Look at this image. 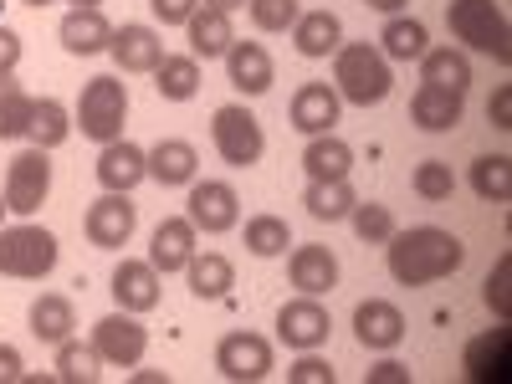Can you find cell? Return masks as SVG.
Wrapping results in <instances>:
<instances>
[{
    "instance_id": "cell-12",
    "label": "cell",
    "mask_w": 512,
    "mask_h": 384,
    "mask_svg": "<svg viewBox=\"0 0 512 384\" xmlns=\"http://www.w3.org/2000/svg\"><path fill=\"white\" fill-rule=\"evenodd\" d=\"M328 333H333V313L318 303V297H308V292H297L292 303H282L277 308V338L287 349H323L328 344Z\"/></svg>"
},
{
    "instance_id": "cell-52",
    "label": "cell",
    "mask_w": 512,
    "mask_h": 384,
    "mask_svg": "<svg viewBox=\"0 0 512 384\" xmlns=\"http://www.w3.org/2000/svg\"><path fill=\"white\" fill-rule=\"evenodd\" d=\"M21 6H36L41 11V6H52V0H21Z\"/></svg>"
},
{
    "instance_id": "cell-8",
    "label": "cell",
    "mask_w": 512,
    "mask_h": 384,
    "mask_svg": "<svg viewBox=\"0 0 512 384\" xmlns=\"http://www.w3.org/2000/svg\"><path fill=\"white\" fill-rule=\"evenodd\" d=\"M185 216L195 231L205 236H226L241 226V195L231 180H190V200H185Z\"/></svg>"
},
{
    "instance_id": "cell-18",
    "label": "cell",
    "mask_w": 512,
    "mask_h": 384,
    "mask_svg": "<svg viewBox=\"0 0 512 384\" xmlns=\"http://www.w3.org/2000/svg\"><path fill=\"white\" fill-rule=\"evenodd\" d=\"M226 72H231V88L246 93V98L272 93V82H277V62H272V52L262 47V41H231Z\"/></svg>"
},
{
    "instance_id": "cell-9",
    "label": "cell",
    "mask_w": 512,
    "mask_h": 384,
    "mask_svg": "<svg viewBox=\"0 0 512 384\" xmlns=\"http://www.w3.org/2000/svg\"><path fill=\"white\" fill-rule=\"evenodd\" d=\"M93 349L103 354V364L113 369H139L149 354V328L139 323V313H108L93 323Z\"/></svg>"
},
{
    "instance_id": "cell-17",
    "label": "cell",
    "mask_w": 512,
    "mask_h": 384,
    "mask_svg": "<svg viewBox=\"0 0 512 384\" xmlns=\"http://www.w3.org/2000/svg\"><path fill=\"white\" fill-rule=\"evenodd\" d=\"M108 57L118 62V72H154V67L164 62V36H159L154 26L123 21V26H113Z\"/></svg>"
},
{
    "instance_id": "cell-3",
    "label": "cell",
    "mask_w": 512,
    "mask_h": 384,
    "mask_svg": "<svg viewBox=\"0 0 512 384\" xmlns=\"http://www.w3.org/2000/svg\"><path fill=\"white\" fill-rule=\"evenodd\" d=\"M446 26L461 41V52H482L492 62H512V31L497 0H451L446 6Z\"/></svg>"
},
{
    "instance_id": "cell-26",
    "label": "cell",
    "mask_w": 512,
    "mask_h": 384,
    "mask_svg": "<svg viewBox=\"0 0 512 384\" xmlns=\"http://www.w3.org/2000/svg\"><path fill=\"white\" fill-rule=\"evenodd\" d=\"M185 36H190V57H195V62H216V57H226V52H231L236 26H231V16H226V11L200 6V11L185 21Z\"/></svg>"
},
{
    "instance_id": "cell-11",
    "label": "cell",
    "mask_w": 512,
    "mask_h": 384,
    "mask_svg": "<svg viewBox=\"0 0 512 384\" xmlns=\"http://www.w3.org/2000/svg\"><path fill=\"white\" fill-rule=\"evenodd\" d=\"M134 226H139V205L118 195V190H103L93 205H88V216H82V231H88V241L98 251H118L134 241Z\"/></svg>"
},
{
    "instance_id": "cell-27",
    "label": "cell",
    "mask_w": 512,
    "mask_h": 384,
    "mask_svg": "<svg viewBox=\"0 0 512 384\" xmlns=\"http://www.w3.org/2000/svg\"><path fill=\"white\" fill-rule=\"evenodd\" d=\"M185 277H190V292L200 297V303H216V297H226L236 287V267H231V256H221V251H195Z\"/></svg>"
},
{
    "instance_id": "cell-24",
    "label": "cell",
    "mask_w": 512,
    "mask_h": 384,
    "mask_svg": "<svg viewBox=\"0 0 512 384\" xmlns=\"http://www.w3.org/2000/svg\"><path fill=\"white\" fill-rule=\"evenodd\" d=\"M287 277L297 292H308V297H323L338 287V256L328 246H292L287 256Z\"/></svg>"
},
{
    "instance_id": "cell-19",
    "label": "cell",
    "mask_w": 512,
    "mask_h": 384,
    "mask_svg": "<svg viewBox=\"0 0 512 384\" xmlns=\"http://www.w3.org/2000/svg\"><path fill=\"white\" fill-rule=\"evenodd\" d=\"M338 113H344V98L333 93V82H303V88L292 93V128H297L303 139L333 134Z\"/></svg>"
},
{
    "instance_id": "cell-5",
    "label": "cell",
    "mask_w": 512,
    "mask_h": 384,
    "mask_svg": "<svg viewBox=\"0 0 512 384\" xmlns=\"http://www.w3.org/2000/svg\"><path fill=\"white\" fill-rule=\"evenodd\" d=\"M57 236L47 226H0V277H16V282H41V277H52L57 267Z\"/></svg>"
},
{
    "instance_id": "cell-15",
    "label": "cell",
    "mask_w": 512,
    "mask_h": 384,
    "mask_svg": "<svg viewBox=\"0 0 512 384\" xmlns=\"http://www.w3.org/2000/svg\"><path fill=\"white\" fill-rule=\"evenodd\" d=\"M93 175L103 190H118V195H134V185L149 180V154L128 139H113V144H98V164Z\"/></svg>"
},
{
    "instance_id": "cell-22",
    "label": "cell",
    "mask_w": 512,
    "mask_h": 384,
    "mask_svg": "<svg viewBox=\"0 0 512 384\" xmlns=\"http://www.w3.org/2000/svg\"><path fill=\"white\" fill-rule=\"evenodd\" d=\"M195 226H190V216H164L159 226H154V236H149V262L159 267V277H169V272H185L190 267V256H195Z\"/></svg>"
},
{
    "instance_id": "cell-23",
    "label": "cell",
    "mask_w": 512,
    "mask_h": 384,
    "mask_svg": "<svg viewBox=\"0 0 512 384\" xmlns=\"http://www.w3.org/2000/svg\"><path fill=\"white\" fill-rule=\"evenodd\" d=\"M149 154V180L164 185V190H175V185H190L200 180V149L190 139H159Z\"/></svg>"
},
{
    "instance_id": "cell-39",
    "label": "cell",
    "mask_w": 512,
    "mask_h": 384,
    "mask_svg": "<svg viewBox=\"0 0 512 384\" xmlns=\"http://www.w3.org/2000/svg\"><path fill=\"white\" fill-rule=\"evenodd\" d=\"M287 246H292V231H287L282 216H272V210H267V216H251L246 221V251L251 256H262V262H267V256H287Z\"/></svg>"
},
{
    "instance_id": "cell-45",
    "label": "cell",
    "mask_w": 512,
    "mask_h": 384,
    "mask_svg": "<svg viewBox=\"0 0 512 384\" xmlns=\"http://www.w3.org/2000/svg\"><path fill=\"white\" fill-rule=\"evenodd\" d=\"M16 67H21V36L0 21V77H16Z\"/></svg>"
},
{
    "instance_id": "cell-51",
    "label": "cell",
    "mask_w": 512,
    "mask_h": 384,
    "mask_svg": "<svg viewBox=\"0 0 512 384\" xmlns=\"http://www.w3.org/2000/svg\"><path fill=\"white\" fill-rule=\"evenodd\" d=\"M134 379H139V384H169V379H164V374H159V369H139V374H134Z\"/></svg>"
},
{
    "instance_id": "cell-20",
    "label": "cell",
    "mask_w": 512,
    "mask_h": 384,
    "mask_svg": "<svg viewBox=\"0 0 512 384\" xmlns=\"http://www.w3.org/2000/svg\"><path fill=\"white\" fill-rule=\"evenodd\" d=\"M466 118V93L436 88V82H420L410 98V123L420 134H451V128Z\"/></svg>"
},
{
    "instance_id": "cell-42",
    "label": "cell",
    "mask_w": 512,
    "mask_h": 384,
    "mask_svg": "<svg viewBox=\"0 0 512 384\" xmlns=\"http://www.w3.org/2000/svg\"><path fill=\"white\" fill-rule=\"evenodd\" d=\"M507 277H512V256H497V267L487 272V282H482V297H487V308L507 323V313H512V292H507Z\"/></svg>"
},
{
    "instance_id": "cell-55",
    "label": "cell",
    "mask_w": 512,
    "mask_h": 384,
    "mask_svg": "<svg viewBox=\"0 0 512 384\" xmlns=\"http://www.w3.org/2000/svg\"><path fill=\"white\" fill-rule=\"evenodd\" d=\"M0 11H6V0H0Z\"/></svg>"
},
{
    "instance_id": "cell-21",
    "label": "cell",
    "mask_w": 512,
    "mask_h": 384,
    "mask_svg": "<svg viewBox=\"0 0 512 384\" xmlns=\"http://www.w3.org/2000/svg\"><path fill=\"white\" fill-rule=\"evenodd\" d=\"M62 52H72V57H98V52H108V41H113V21L103 16V6H72L67 16H62Z\"/></svg>"
},
{
    "instance_id": "cell-33",
    "label": "cell",
    "mask_w": 512,
    "mask_h": 384,
    "mask_svg": "<svg viewBox=\"0 0 512 384\" xmlns=\"http://www.w3.org/2000/svg\"><path fill=\"white\" fill-rule=\"evenodd\" d=\"M354 185L349 180H308V190H303V205H308V216L313 221H349V210H354Z\"/></svg>"
},
{
    "instance_id": "cell-30",
    "label": "cell",
    "mask_w": 512,
    "mask_h": 384,
    "mask_svg": "<svg viewBox=\"0 0 512 384\" xmlns=\"http://www.w3.org/2000/svg\"><path fill=\"white\" fill-rule=\"evenodd\" d=\"M154 88L164 103H190L200 93V62L190 52H164V62L154 67Z\"/></svg>"
},
{
    "instance_id": "cell-46",
    "label": "cell",
    "mask_w": 512,
    "mask_h": 384,
    "mask_svg": "<svg viewBox=\"0 0 512 384\" xmlns=\"http://www.w3.org/2000/svg\"><path fill=\"white\" fill-rule=\"evenodd\" d=\"M26 379V359L16 344H0V384H21Z\"/></svg>"
},
{
    "instance_id": "cell-48",
    "label": "cell",
    "mask_w": 512,
    "mask_h": 384,
    "mask_svg": "<svg viewBox=\"0 0 512 384\" xmlns=\"http://www.w3.org/2000/svg\"><path fill=\"white\" fill-rule=\"evenodd\" d=\"M487 123H492V128H512V88H497V93H492Z\"/></svg>"
},
{
    "instance_id": "cell-37",
    "label": "cell",
    "mask_w": 512,
    "mask_h": 384,
    "mask_svg": "<svg viewBox=\"0 0 512 384\" xmlns=\"http://www.w3.org/2000/svg\"><path fill=\"white\" fill-rule=\"evenodd\" d=\"M472 190L492 205H507L512 200V159L507 154H482L472 164Z\"/></svg>"
},
{
    "instance_id": "cell-10",
    "label": "cell",
    "mask_w": 512,
    "mask_h": 384,
    "mask_svg": "<svg viewBox=\"0 0 512 384\" xmlns=\"http://www.w3.org/2000/svg\"><path fill=\"white\" fill-rule=\"evenodd\" d=\"M216 369L231 379V384H262L277 364H272V338L251 333V328H236L216 344Z\"/></svg>"
},
{
    "instance_id": "cell-43",
    "label": "cell",
    "mask_w": 512,
    "mask_h": 384,
    "mask_svg": "<svg viewBox=\"0 0 512 384\" xmlns=\"http://www.w3.org/2000/svg\"><path fill=\"white\" fill-rule=\"evenodd\" d=\"M338 374H333V364L318 354V349H303L297 354V364L287 369V384H333Z\"/></svg>"
},
{
    "instance_id": "cell-25",
    "label": "cell",
    "mask_w": 512,
    "mask_h": 384,
    "mask_svg": "<svg viewBox=\"0 0 512 384\" xmlns=\"http://www.w3.org/2000/svg\"><path fill=\"white\" fill-rule=\"evenodd\" d=\"M338 41H344V21H338L328 6L323 11H303L292 21V47H297V57H308V62L333 57Z\"/></svg>"
},
{
    "instance_id": "cell-53",
    "label": "cell",
    "mask_w": 512,
    "mask_h": 384,
    "mask_svg": "<svg viewBox=\"0 0 512 384\" xmlns=\"http://www.w3.org/2000/svg\"><path fill=\"white\" fill-rule=\"evenodd\" d=\"M72 6H103V0H72Z\"/></svg>"
},
{
    "instance_id": "cell-49",
    "label": "cell",
    "mask_w": 512,
    "mask_h": 384,
    "mask_svg": "<svg viewBox=\"0 0 512 384\" xmlns=\"http://www.w3.org/2000/svg\"><path fill=\"white\" fill-rule=\"evenodd\" d=\"M364 6H369V11H379V16H400V11L410 6V0H364Z\"/></svg>"
},
{
    "instance_id": "cell-31",
    "label": "cell",
    "mask_w": 512,
    "mask_h": 384,
    "mask_svg": "<svg viewBox=\"0 0 512 384\" xmlns=\"http://www.w3.org/2000/svg\"><path fill=\"white\" fill-rule=\"evenodd\" d=\"M72 328H77L72 297H62V292H41L36 303H31V333L41 338V344H62V338H72Z\"/></svg>"
},
{
    "instance_id": "cell-4",
    "label": "cell",
    "mask_w": 512,
    "mask_h": 384,
    "mask_svg": "<svg viewBox=\"0 0 512 384\" xmlns=\"http://www.w3.org/2000/svg\"><path fill=\"white\" fill-rule=\"evenodd\" d=\"M123 123H128V82L113 72H98L82 82V98L72 108V128H82V139L113 144L123 139Z\"/></svg>"
},
{
    "instance_id": "cell-41",
    "label": "cell",
    "mask_w": 512,
    "mask_h": 384,
    "mask_svg": "<svg viewBox=\"0 0 512 384\" xmlns=\"http://www.w3.org/2000/svg\"><path fill=\"white\" fill-rule=\"evenodd\" d=\"M246 16H251L256 31L277 36V31H292V21L303 16V6H297V0H246Z\"/></svg>"
},
{
    "instance_id": "cell-6",
    "label": "cell",
    "mask_w": 512,
    "mask_h": 384,
    "mask_svg": "<svg viewBox=\"0 0 512 384\" xmlns=\"http://www.w3.org/2000/svg\"><path fill=\"white\" fill-rule=\"evenodd\" d=\"M210 144H216V154L231 169H251L267 154V134H262V123H256V113L246 103H221L210 113Z\"/></svg>"
},
{
    "instance_id": "cell-50",
    "label": "cell",
    "mask_w": 512,
    "mask_h": 384,
    "mask_svg": "<svg viewBox=\"0 0 512 384\" xmlns=\"http://www.w3.org/2000/svg\"><path fill=\"white\" fill-rule=\"evenodd\" d=\"M200 6H216V11H226V16H236L246 0H200Z\"/></svg>"
},
{
    "instance_id": "cell-36",
    "label": "cell",
    "mask_w": 512,
    "mask_h": 384,
    "mask_svg": "<svg viewBox=\"0 0 512 384\" xmlns=\"http://www.w3.org/2000/svg\"><path fill=\"white\" fill-rule=\"evenodd\" d=\"M36 98L21 88L16 77H0V139H26Z\"/></svg>"
},
{
    "instance_id": "cell-16",
    "label": "cell",
    "mask_w": 512,
    "mask_h": 384,
    "mask_svg": "<svg viewBox=\"0 0 512 384\" xmlns=\"http://www.w3.org/2000/svg\"><path fill=\"white\" fill-rule=\"evenodd\" d=\"M461 369L472 384H507L512 379V333L507 328H492L482 338H472L461 354Z\"/></svg>"
},
{
    "instance_id": "cell-13",
    "label": "cell",
    "mask_w": 512,
    "mask_h": 384,
    "mask_svg": "<svg viewBox=\"0 0 512 384\" xmlns=\"http://www.w3.org/2000/svg\"><path fill=\"white\" fill-rule=\"evenodd\" d=\"M405 333H410V323H405V313L390 303V297H364V303L354 308V338L364 349H374V354L400 349Z\"/></svg>"
},
{
    "instance_id": "cell-40",
    "label": "cell",
    "mask_w": 512,
    "mask_h": 384,
    "mask_svg": "<svg viewBox=\"0 0 512 384\" xmlns=\"http://www.w3.org/2000/svg\"><path fill=\"white\" fill-rule=\"evenodd\" d=\"M410 190H415L420 200H431V205L451 200V190H456L451 164H446V159H420V164H415V175H410Z\"/></svg>"
},
{
    "instance_id": "cell-34",
    "label": "cell",
    "mask_w": 512,
    "mask_h": 384,
    "mask_svg": "<svg viewBox=\"0 0 512 384\" xmlns=\"http://www.w3.org/2000/svg\"><path fill=\"white\" fill-rule=\"evenodd\" d=\"M67 134H72V113H67V103H57V98H36L26 139H31L36 149H47V154H52V149L67 144Z\"/></svg>"
},
{
    "instance_id": "cell-1",
    "label": "cell",
    "mask_w": 512,
    "mask_h": 384,
    "mask_svg": "<svg viewBox=\"0 0 512 384\" xmlns=\"http://www.w3.org/2000/svg\"><path fill=\"white\" fill-rule=\"evenodd\" d=\"M384 262H390V277L400 287H431V282L461 272L466 246H461V236H451L441 226H410L384 241Z\"/></svg>"
},
{
    "instance_id": "cell-29",
    "label": "cell",
    "mask_w": 512,
    "mask_h": 384,
    "mask_svg": "<svg viewBox=\"0 0 512 384\" xmlns=\"http://www.w3.org/2000/svg\"><path fill=\"white\" fill-rule=\"evenodd\" d=\"M420 82H436V88L466 93V88H472V57H466L461 47H425Z\"/></svg>"
},
{
    "instance_id": "cell-28",
    "label": "cell",
    "mask_w": 512,
    "mask_h": 384,
    "mask_svg": "<svg viewBox=\"0 0 512 384\" xmlns=\"http://www.w3.org/2000/svg\"><path fill=\"white\" fill-rule=\"evenodd\" d=\"M303 169H308V180H349L354 149L338 134H313L308 149H303Z\"/></svg>"
},
{
    "instance_id": "cell-38",
    "label": "cell",
    "mask_w": 512,
    "mask_h": 384,
    "mask_svg": "<svg viewBox=\"0 0 512 384\" xmlns=\"http://www.w3.org/2000/svg\"><path fill=\"white\" fill-rule=\"evenodd\" d=\"M349 221H354V236H359L364 246H384V241L400 231V226H395V210L379 205V200H354Z\"/></svg>"
},
{
    "instance_id": "cell-54",
    "label": "cell",
    "mask_w": 512,
    "mask_h": 384,
    "mask_svg": "<svg viewBox=\"0 0 512 384\" xmlns=\"http://www.w3.org/2000/svg\"><path fill=\"white\" fill-rule=\"evenodd\" d=\"M0 221H6V195H0Z\"/></svg>"
},
{
    "instance_id": "cell-44",
    "label": "cell",
    "mask_w": 512,
    "mask_h": 384,
    "mask_svg": "<svg viewBox=\"0 0 512 384\" xmlns=\"http://www.w3.org/2000/svg\"><path fill=\"white\" fill-rule=\"evenodd\" d=\"M149 11H154V21H164V26H185V21L200 11V0H149Z\"/></svg>"
},
{
    "instance_id": "cell-47",
    "label": "cell",
    "mask_w": 512,
    "mask_h": 384,
    "mask_svg": "<svg viewBox=\"0 0 512 384\" xmlns=\"http://www.w3.org/2000/svg\"><path fill=\"white\" fill-rule=\"evenodd\" d=\"M364 384H410V369L395 364V359H379V364L364 374Z\"/></svg>"
},
{
    "instance_id": "cell-35",
    "label": "cell",
    "mask_w": 512,
    "mask_h": 384,
    "mask_svg": "<svg viewBox=\"0 0 512 384\" xmlns=\"http://www.w3.org/2000/svg\"><path fill=\"white\" fill-rule=\"evenodd\" d=\"M57 379L62 384H98L103 379V354L93 349V338H62L57 344Z\"/></svg>"
},
{
    "instance_id": "cell-7",
    "label": "cell",
    "mask_w": 512,
    "mask_h": 384,
    "mask_svg": "<svg viewBox=\"0 0 512 384\" xmlns=\"http://www.w3.org/2000/svg\"><path fill=\"white\" fill-rule=\"evenodd\" d=\"M0 195H6V210L11 216H36L41 205H47L52 195V154L47 149H21L11 164H6V185H0Z\"/></svg>"
},
{
    "instance_id": "cell-14",
    "label": "cell",
    "mask_w": 512,
    "mask_h": 384,
    "mask_svg": "<svg viewBox=\"0 0 512 384\" xmlns=\"http://www.w3.org/2000/svg\"><path fill=\"white\" fill-rule=\"evenodd\" d=\"M159 297H164V277H159V267L149 262V256L144 262L139 256H123V262L113 267V303L123 313H154Z\"/></svg>"
},
{
    "instance_id": "cell-32",
    "label": "cell",
    "mask_w": 512,
    "mask_h": 384,
    "mask_svg": "<svg viewBox=\"0 0 512 384\" xmlns=\"http://www.w3.org/2000/svg\"><path fill=\"white\" fill-rule=\"evenodd\" d=\"M425 47H431V31H425V21L415 16H390L379 31V52L390 62H420Z\"/></svg>"
},
{
    "instance_id": "cell-2",
    "label": "cell",
    "mask_w": 512,
    "mask_h": 384,
    "mask_svg": "<svg viewBox=\"0 0 512 384\" xmlns=\"http://www.w3.org/2000/svg\"><path fill=\"white\" fill-rule=\"evenodd\" d=\"M390 88H395L390 57L374 41H338V52H333V93L338 98L354 108H374L390 98Z\"/></svg>"
}]
</instances>
